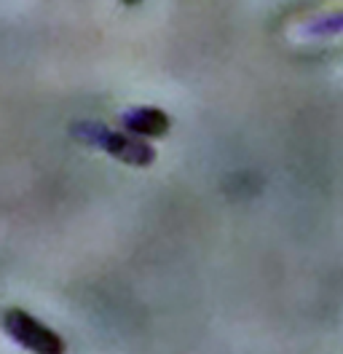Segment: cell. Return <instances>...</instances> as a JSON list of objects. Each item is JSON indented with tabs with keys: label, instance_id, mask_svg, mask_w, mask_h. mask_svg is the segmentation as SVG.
I'll use <instances>...</instances> for the list:
<instances>
[{
	"label": "cell",
	"instance_id": "6da1fadb",
	"mask_svg": "<svg viewBox=\"0 0 343 354\" xmlns=\"http://www.w3.org/2000/svg\"><path fill=\"white\" fill-rule=\"evenodd\" d=\"M70 137L81 145L113 156L115 161L129 164V167H150L156 161V148L145 142L142 137L131 132H115L100 121H73Z\"/></svg>",
	"mask_w": 343,
	"mask_h": 354
},
{
	"label": "cell",
	"instance_id": "7a4b0ae2",
	"mask_svg": "<svg viewBox=\"0 0 343 354\" xmlns=\"http://www.w3.org/2000/svg\"><path fill=\"white\" fill-rule=\"evenodd\" d=\"M3 330L6 335L19 344L21 349L30 354H67V344L59 333H54L41 319H35L30 311L24 309H6L3 314Z\"/></svg>",
	"mask_w": 343,
	"mask_h": 354
},
{
	"label": "cell",
	"instance_id": "3957f363",
	"mask_svg": "<svg viewBox=\"0 0 343 354\" xmlns=\"http://www.w3.org/2000/svg\"><path fill=\"white\" fill-rule=\"evenodd\" d=\"M121 127L137 137H164L169 132L172 118L161 108L140 105V108H129L121 113Z\"/></svg>",
	"mask_w": 343,
	"mask_h": 354
},
{
	"label": "cell",
	"instance_id": "277c9868",
	"mask_svg": "<svg viewBox=\"0 0 343 354\" xmlns=\"http://www.w3.org/2000/svg\"><path fill=\"white\" fill-rule=\"evenodd\" d=\"M300 38H308V41H317V38H335L343 35V11H333V14H322L314 17L308 22H303L298 27Z\"/></svg>",
	"mask_w": 343,
	"mask_h": 354
},
{
	"label": "cell",
	"instance_id": "5b68a950",
	"mask_svg": "<svg viewBox=\"0 0 343 354\" xmlns=\"http://www.w3.org/2000/svg\"><path fill=\"white\" fill-rule=\"evenodd\" d=\"M121 3H124V6H140L142 0H121Z\"/></svg>",
	"mask_w": 343,
	"mask_h": 354
}]
</instances>
